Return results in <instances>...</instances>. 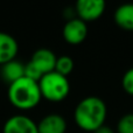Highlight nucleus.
<instances>
[{
    "instance_id": "4468645a",
    "label": "nucleus",
    "mask_w": 133,
    "mask_h": 133,
    "mask_svg": "<svg viewBox=\"0 0 133 133\" xmlns=\"http://www.w3.org/2000/svg\"><path fill=\"white\" fill-rule=\"evenodd\" d=\"M122 87L126 94H129L130 96H133V68L129 69L123 75Z\"/></svg>"
},
{
    "instance_id": "9b49d317",
    "label": "nucleus",
    "mask_w": 133,
    "mask_h": 133,
    "mask_svg": "<svg viewBox=\"0 0 133 133\" xmlns=\"http://www.w3.org/2000/svg\"><path fill=\"white\" fill-rule=\"evenodd\" d=\"M115 22L124 30H133V4H123L115 12Z\"/></svg>"
},
{
    "instance_id": "ddd939ff",
    "label": "nucleus",
    "mask_w": 133,
    "mask_h": 133,
    "mask_svg": "<svg viewBox=\"0 0 133 133\" xmlns=\"http://www.w3.org/2000/svg\"><path fill=\"white\" fill-rule=\"evenodd\" d=\"M118 133H133V113L124 115L117 123Z\"/></svg>"
},
{
    "instance_id": "f257e3e1",
    "label": "nucleus",
    "mask_w": 133,
    "mask_h": 133,
    "mask_svg": "<svg viewBox=\"0 0 133 133\" xmlns=\"http://www.w3.org/2000/svg\"><path fill=\"white\" fill-rule=\"evenodd\" d=\"M108 108L105 102L96 96L83 98L76 105L74 111V119L83 131L94 132L105 124Z\"/></svg>"
},
{
    "instance_id": "423d86ee",
    "label": "nucleus",
    "mask_w": 133,
    "mask_h": 133,
    "mask_svg": "<svg viewBox=\"0 0 133 133\" xmlns=\"http://www.w3.org/2000/svg\"><path fill=\"white\" fill-rule=\"evenodd\" d=\"M62 35L65 42L69 44H79L88 36L87 22L81 19L75 18L69 21H65L62 29Z\"/></svg>"
},
{
    "instance_id": "7ed1b4c3",
    "label": "nucleus",
    "mask_w": 133,
    "mask_h": 133,
    "mask_svg": "<svg viewBox=\"0 0 133 133\" xmlns=\"http://www.w3.org/2000/svg\"><path fill=\"white\" fill-rule=\"evenodd\" d=\"M37 83L42 98L49 102H62L70 92V83L68 77L60 75L56 71L43 75Z\"/></svg>"
},
{
    "instance_id": "f8f14e48",
    "label": "nucleus",
    "mask_w": 133,
    "mask_h": 133,
    "mask_svg": "<svg viewBox=\"0 0 133 133\" xmlns=\"http://www.w3.org/2000/svg\"><path fill=\"white\" fill-rule=\"evenodd\" d=\"M74 60L68 55H62L60 57H57L56 60V65H55V71L57 74L62 76L68 77V75H70L74 70Z\"/></svg>"
},
{
    "instance_id": "9d476101",
    "label": "nucleus",
    "mask_w": 133,
    "mask_h": 133,
    "mask_svg": "<svg viewBox=\"0 0 133 133\" xmlns=\"http://www.w3.org/2000/svg\"><path fill=\"white\" fill-rule=\"evenodd\" d=\"M23 76H25V64L22 62L13 60L0 65V77L8 85L22 78Z\"/></svg>"
},
{
    "instance_id": "2eb2a0df",
    "label": "nucleus",
    "mask_w": 133,
    "mask_h": 133,
    "mask_svg": "<svg viewBox=\"0 0 133 133\" xmlns=\"http://www.w3.org/2000/svg\"><path fill=\"white\" fill-rule=\"evenodd\" d=\"M92 133H115V131H113V130L111 129L110 126H108V125L104 124L103 126L98 127V129H97L96 131H94Z\"/></svg>"
},
{
    "instance_id": "0eeeda50",
    "label": "nucleus",
    "mask_w": 133,
    "mask_h": 133,
    "mask_svg": "<svg viewBox=\"0 0 133 133\" xmlns=\"http://www.w3.org/2000/svg\"><path fill=\"white\" fill-rule=\"evenodd\" d=\"M2 133H39L37 124L25 115H15L5 122Z\"/></svg>"
},
{
    "instance_id": "f03ea898",
    "label": "nucleus",
    "mask_w": 133,
    "mask_h": 133,
    "mask_svg": "<svg viewBox=\"0 0 133 133\" xmlns=\"http://www.w3.org/2000/svg\"><path fill=\"white\" fill-rule=\"evenodd\" d=\"M8 101L19 110H30L40 104L42 99L39 83L23 76L8 85Z\"/></svg>"
},
{
    "instance_id": "39448f33",
    "label": "nucleus",
    "mask_w": 133,
    "mask_h": 133,
    "mask_svg": "<svg viewBox=\"0 0 133 133\" xmlns=\"http://www.w3.org/2000/svg\"><path fill=\"white\" fill-rule=\"evenodd\" d=\"M105 6L103 0H78L75 5L76 16L84 22L98 20L103 15Z\"/></svg>"
},
{
    "instance_id": "1a4fd4ad",
    "label": "nucleus",
    "mask_w": 133,
    "mask_h": 133,
    "mask_svg": "<svg viewBox=\"0 0 133 133\" xmlns=\"http://www.w3.org/2000/svg\"><path fill=\"white\" fill-rule=\"evenodd\" d=\"M18 51V41L12 35L0 32V65L15 60Z\"/></svg>"
},
{
    "instance_id": "6e6552de",
    "label": "nucleus",
    "mask_w": 133,
    "mask_h": 133,
    "mask_svg": "<svg viewBox=\"0 0 133 133\" xmlns=\"http://www.w3.org/2000/svg\"><path fill=\"white\" fill-rule=\"evenodd\" d=\"M37 130L39 133H65L66 122L61 115L50 113L39 122Z\"/></svg>"
},
{
    "instance_id": "20e7f679",
    "label": "nucleus",
    "mask_w": 133,
    "mask_h": 133,
    "mask_svg": "<svg viewBox=\"0 0 133 133\" xmlns=\"http://www.w3.org/2000/svg\"><path fill=\"white\" fill-rule=\"evenodd\" d=\"M57 56L48 48H39L34 51L32 58L25 64V77L39 82L46 74L55 71Z\"/></svg>"
}]
</instances>
